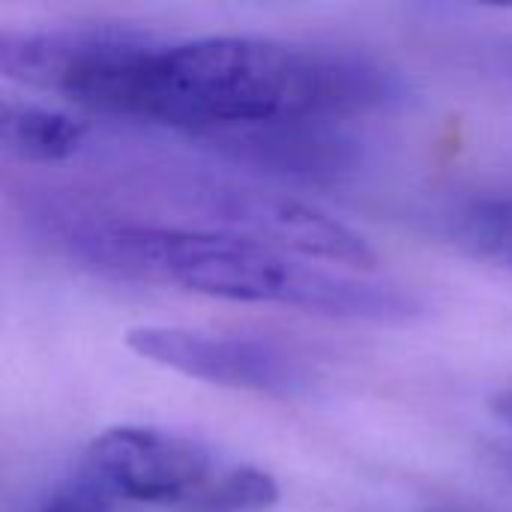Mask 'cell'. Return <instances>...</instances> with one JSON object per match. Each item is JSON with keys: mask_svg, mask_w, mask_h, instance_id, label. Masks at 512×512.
<instances>
[{"mask_svg": "<svg viewBox=\"0 0 512 512\" xmlns=\"http://www.w3.org/2000/svg\"><path fill=\"white\" fill-rule=\"evenodd\" d=\"M84 480L99 498L168 512H267L279 501L267 471L153 426H114L93 438Z\"/></svg>", "mask_w": 512, "mask_h": 512, "instance_id": "3957f363", "label": "cell"}, {"mask_svg": "<svg viewBox=\"0 0 512 512\" xmlns=\"http://www.w3.org/2000/svg\"><path fill=\"white\" fill-rule=\"evenodd\" d=\"M93 135V123L81 114L21 102L6 96L0 108V144L6 156L27 165H57L75 159Z\"/></svg>", "mask_w": 512, "mask_h": 512, "instance_id": "52a82bcc", "label": "cell"}, {"mask_svg": "<svg viewBox=\"0 0 512 512\" xmlns=\"http://www.w3.org/2000/svg\"><path fill=\"white\" fill-rule=\"evenodd\" d=\"M492 414H495L504 426H510L512 429V390L510 393H501V396L492 402Z\"/></svg>", "mask_w": 512, "mask_h": 512, "instance_id": "30bf717a", "label": "cell"}, {"mask_svg": "<svg viewBox=\"0 0 512 512\" xmlns=\"http://www.w3.org/2000/svg\"><path fill=\"white\" fill-rule=\"evenodd\" d=\"M168 192L183 198L192 213H201L213 231L360 273H372L378 267V252L360 231L303 198L246 183H228L219 177L168 180Z\"/></svg>", "mask_w": 512, "mask_h": 512, "instance_id": "277c9868", "label": "cell"}, {"mask_svg": "<svg viewBox=\"0 0 512 512\" xmlns=\"http://www.w3.org/2000/svg\"><path fill=\"white\" fill-rule=\"evenodd\" d=\"M54 243L99 273L231 303L282 306L369 324H405L423 315V303L399 285L336 273L213 228L72 213L54 219Z\"/></svg>", "mask_w": 512, "mask_h": 512, "instance_id": "7a4b0ae2", "label": "cell"}, {"mask_svg": "<svg viewBox=\"0 0 512 512\" xmlns=\"http://www.w3.org/2000/svg\"><path fill=\"white\" fill-rule=\"evenodd\" d=\"M0 72L87 111L201 141L282 120L342 123L402 93L387 66L348 48L264 36L159 42L123 27L6 30Z\"/></svg>", "mask_w": 512, "mask_h": 512, "instance_id": "6da1fadb", "label": "cell"}, {"mask_svg": "<svg viewBox=\"0 0 512 512\" xmlns=\"http://www.w3.org/2000/svg\"><path fill=\"white\" fill-rule=\"evenodd\" d=\"M36 512H108V507L99 495H93L90 489H81V492L51 495Z\"/></svg>", "mask_w": 512, "mask_h": 512, "instance_id": "9c48e42d", "label": "cell"}, {"mask_svg": "<svg viewBox=\"0 0 512 512\" xmlns=\"http://www.w3.org/2000/svg\"><path fill=\"white\" fill-rule=\"evenodd\" d=\"M453 234L468 252L512 270V201L495 198L468 204L456 216Z\"/></svg>", "mask_w": 512, "mask_h": 512, "instance_id": "ba28073f", "label": "cell"}, {"mask_svg": "<svg viewBox=\"0 0 512 512\" xmlns=\"http://www.w3.org/2000/svg\"><path fill=\"white\" fill-rule=\"evenodd\" d=\"M492 456H495L498 468H501V471H504V474H507V477L512 480V444H504V447H498V450H495Z\"/></svg>", "mask_w": 512, "mask_h": 512, "instance_id": "8fae6325", "label": "cell"}, {"mask_svg": "<svg viewBox=\"0 0 512 512\" xmlns=\"http://www.w3.org/2000/svg\"><path fill=\"white\" fill-rule=\"evenodd\" d=\"M126 345L129 351L162 369L216 387L276 399H297L312 387L309 366L294 351L270 339L147 324L132 327L126 333Z\"/></svg>", "mask_w": 512, "mask_h": 512, "instance_id": "5b68a950", "label": "cell"}, {"mask_svg": "<svg viewBox=\"0 0 512 512\" xmlns=\"http://www.w3.org/2000/svg\"><path fill=\"white\" fill-rule=\"evenodd\" d=\"M219 153L294 180H339L357 165L354 138L333 120H282L210 138Z\"/></svg>", "mask_w": 512, "mask_h": 512, "instance_id": "8992f818", "label": "cell"}]
</instances>
